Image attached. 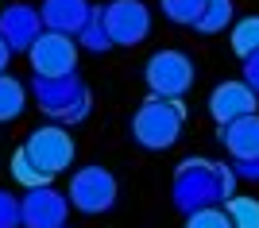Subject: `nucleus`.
<instances>
[{"instance_id": "nucleus-1", "label": "nucleus", "mask_w": 259, "mask_h": 228, "mask_svg": "<svg viewBox=\"0 0 259 228\" xmlns=\"http://www.w3.org/2000/svg\"><path fill=\"white\" fill-rule=\"evenodd\" d=\"M232 186H236L232 166L209 163V159H186L178 166V178H174V201L182 213H194V209H205V205H225L232 197Z\"/></svg>"}, {"instance_id": "nucleus-2", "label": "nucleus", "mask_w": 259, "mask_h": 228, "mask_svg": "<svg viewBox=\"0 0 259 228\" xmlns=\"http://www.w3.org/2000/svg\"><path fill=\"white\" fill-rule=\"evenodd\" d=\"M182 120H186V105L182 101L151 97L140 112H136V120H132V135H136V143L147 147V151H162V147H170V143L178 140Z\"/></svg>"}, {"instance_id": "nucleus-3", "label": "nucleus", "mask_w": 259, "mask_h": 228, "mask_svg": "<svg viewBox=\"0 0 259 228\" xmlns=\"http://www.w3.org/2000/svg\"><path fill=\"white\" fill-rule=\"evenodd\" d=\"M35 97H39V109H43L47 116H54V120L77 124V120L89 116V93L74 74H66V77H35Z\"/></svg>"}, {"instance_id": "nucleus-4", "label": "nucleus", "mask_w": 259, "mask_h": 228, "mask_svg": "<svg viewBox=\"0 0 259 228\" xmlns=\"http://www.w3.org/2000/svg\"><path fill=\"white\" fill-rule=\"evenodd\" d=\"M23 155H27L43 174L54 178V174L70 170V163H74V140H70V131H66V128L47 124V128H35L31 135H27Z\"/></svg>"}, {"instance_id": "nucleus-5", "label": "nucleus", "mask_w": 259, "mask_h": 228, "mask_svg": "<svg viewBox=\"0 0 259 228\" xmlns=\"http://www.w3.org/2000/svg\"><path fill=\"white\" fill-rule=\"evenodd\" d=\"M147 85L159 101H182V93L194 85V62L182 51H159L147 62Z\"/></svg>"}, {"instance_id": "nucleus-6", "label": "nucleus", "mask_w": 259, "mask_h": 228, "mask_svg": "<svg viewBox=\"0 0 259 228\" xmlns=\"http://www.w3.org/2000/svg\"><path fill=\"white\" fill-rule=\"evenodd\" d=\"M70 205L77 213H105V209L116 205V178L105 170V166H85V170L74 174L70 182Z\"/></svg>"}, {"instance_id": "nucleus-7", "label": "nucleus", "mask_w": 259, "mask_h": 228, "mask_svg": "<svg viewBox=\"0 0 259 228\" xmlns=\"http://www.w3.org/2000/svg\"><path fill=\"white\" fill-rule=\"evenodd\" d=\"M35 66V77H66L74 74V62H77V47L70 43V35H58V31H39L35 43L27 47Z\"/></svg>"}, {"instance_id": "nucleus-8", "label": "nucleus", "mask_w": 259, "mask_h": 228, "mask_svg": "<svg viewBox=\"0 0 259 228\" xmlns=\"http://www.w3.org/2000/svg\"><path fill=\"white\" fill-rule=\"evenodd\" d=\"M101 23H105V35L108 43H140L143 35H147V27H151V16H147V8H143L140 0H116V4H108V12L101 16Z\"/></svg>"}, {"instance_id": "nucleus-9", "label": "nucleus", "mask_w": 259, "mask_h": 228, "mask_svg": "<svg viewBox=\"0 0 259 228\" xmlns=\"http://www.w3.org/2000/svg\"><path fill=\"white\" fill-rule=\"evenodd\" d=\"M66 220V197L51 186L27 190V197L20 201V224L27 228H62Z\"/></svg>"}, {"instance_id": "nucleus-10", "label": "nucleus", "mask_w": 259, "mask_h": 228, "mask_svg": "<svg viewBox=\"0 0 259 228\" xmlns=\"http://www.w3.org/2000/svg\"><path fill=\"white\" fill-rule=\"evenodd\" d=\"M209 112L217 116V124H232V120H240V116H251V112H255V93H251L244 81H225V85L213 89Z\"/></svg>"}, {"instance_id": "nucleus-11", "label": "nucleus", "mask_w": 259, "mask_h": 228, "mask_svg": "<svg viewBox=\"0 0 259 228\" xmlns=\"http://www.w3.org/2000/svg\"><path fill=\"white\" fill-rule=\"evenodd\" d=\"M39 35V12H31L27 4H12L8 12H0V39L8 43V51H27Z\"/></svg>"}, {"instance_id": "nucleus-12", "label": "nucleus", "mask_w": 259, "mask_h": 228, "mask_svg": "<svg viewBox=\"0 0 259 228\" xmlns=\"http://www.w3.org/2000/svg\"><path fill=\"white\" fill-rule=\"evenodd\" d=\"M217 140L228 147V155L236 163H248V159H259V116H240L232 124H221V135Z\"/></svg>"}, {"instance_id": "nucleus-13", "label": "nucleus", "mask_w": 259, "mask_h": 228, "mask_svg": "<svg viewBox=\"0 0 259 228\" xmlns=\"http://www.w3.org/2000/svg\"><path fill=\"white\" fill-rule=\"evenodd\" d=\"M89 4L85 0H47L43 4V23L58 35H77L89 23Z\"/></svg>"}, {"instance_id": "nucleus-14", "label": "nucleus", "mask_w": 259, "mask_h": 228, "mask_svg": "<svg viewBox=\"0 0 259 228\" xmlns=\"http://www.w3.org/2000/svg\"><path fill=\"white\" fill-rule=\"evenodd\" d=\"M23 109H27V89H23L16 77L0 74V124L23 116Z\"/></svg>"}, {"instance_id": "nucleus-15", "label": "nucleus", "mask_w": 259, "mask_h": 228, "mask_svg": "<svg viewBox=\"0 0 259 228\" xmlns=\"http://www.w3.org/2000/svg\"><path fill=\"white\" fill-rule=\"evenodd\" d=\"M225 217L232 228H259V201L255 197H228L225 201Z\"/></svg>"}, {"instance_id": "nucleus-16", "label": "nucleus", "mask_w": 259, "mask_h": 228, "mask_svg": "<svg viewBox=\"0 0 259 228\" xmlns=\"http://www.w3.org/2000/svg\"><path fill=\"white\" fill-rule=\"evenodd\" d=\"M232 51L240 58H251L259 55V16H248V20H240L232 27Z\"/></svg>"}, {"instance_id": "nucleus-17", "label": "nucleus", "mask_w": 259, "mask_h": 228, "mask_svg": "<svg viewBox=\"0 0 259 228\" xmlns=\"http://www.w3.org/2000/svg\"><path fill=\"white\" fill-rule=\"evenodd\" d=\"M12 178H16L20 186H27V190H39V186H51V174H43V170H39V166H35L31 159L23 155V147H20L16 155H12Z\"/></svg>"}, {"instance_id": "nucleus-18", "label": "nucleus", "mask_w": 259, "mask_h": 228, "mask_svg": "<svg viewBox=\"0 0 259 228\" xmlns=\"http://www.w3.org/2000/svg\"><path fill=\"white\" fill-rule=\"evenodd\" d=\"M228 20H232V4H228V0H205L197 27H201V31H221Z\"/></svg>"}, {"instance_id": "nucleus-19", "label": "nucleus", "mask_w": 259, "mask_h": 228, "mask_svg": "<svg viewBox=\"0 0 259 228\" xmlns=\"http://www.w3.org/2000/svg\"><path fill=\"white\" fill-rule=\"evenodd\" d=\"M186 228H232V224H228L221 205H205V209H194V213H190Z\"/></svg>"}, {"instance_id": "nucleus-20", "label": "nucleus", "mask_w": 259, "mask_h": 228, "mask_svg": "<svg viewBox=\"0 0 259 228\" xmlns=\"http://www.w3.org/2000/svg\"><path fill=\"white\" fill-rule=\"evenodd\" d=\"M201 8H205V0H166V16L174 23H197Z\"/></svg>"}, {"instance_id": "nucleus-21", "label": "nucleus", "mask_w": 259, "mask_h": 228, "mask_svg": "<svg viewBox=\"0 0 259 228\" xmlns=\"http://www.w3.org/2000/svg\"><path fill=\"white\" fill-rule=\"evenodd\" d=\"M0 228H20V201L0 190Z\"/></svg>"}, {"instance_id": "nucleus-22", "label": "nucleus", "mask_w": 259, "mask_h": 228, "mask_svg": "<svg viewBox=\"0 0 259 228\" xmlns=\"http://www.w3.org/2000/svg\"><path fill=\"white\" fill-rule=\"evenodd\" d=\"M244 85L251 89L259 97V55H251V58H244Z\"/></svg>"}, {"instance_id": "nucleus-23", "label": "nucleus", "mask_w": 259, "mask_h": 228, "mask_svg": "<svg viewBox=\"0 0 259 228\" xmlns=\"http://www.w3.org/2000/svg\"><path fill=\"white\" fill-rule=\"evenodd\" d=\"M232 174H236V178H251V182H259V159H248V163H232Z\"/></svg>"}, {"instance_id": "nucleus-24", "label": "nucleus", "mask_w": 259, "mask_h": 228, "mask_svg": "<svg viewBox=\"0 0 259 228\" xmlns=\"http://www.w3.org/2000/svg\"><path fill=\"white\" fill-rule=\"evenodd\" d=\"M8 58H12V51H8V43L0 39V74H4V66H8Z\"/></svg>"}]
</instances>
